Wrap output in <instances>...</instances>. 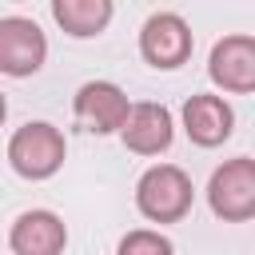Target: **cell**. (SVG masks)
Listing matches in <instances>:
<instances>
[{
  "instance_id": "cell-1",
  "label": "cell",
  "mask_w": 255,
  "mask_h": 255,
  "mask_svg": "<svg viewBox=\"0 0 255 255\" xmlns=\"http://www.w3.org/2000/svg\"><path fill=\"white\" fill-rule=\"evenodd\" d=\"M191 175L175 163H155L135 183V207L151 223H175L191 211Z\"/></svg>"
},
{
  "instance_id": "cell-2",
  "label": "cell",
  "mask_w": 255,
  "mask_h": 255,
  "mask_svg": "<svg viewBox=\"0 0 255 255\" xmlns=\"http://www.w3.org/2000/svg\"><path fill=\"white\" fill-rule=\"evenodd\" d=\"M64 155H68V143H64L60 128H52L48 120H32V124L16 128L12 139H8V163L24 179L56 175L64 167Z\"/></svg>"
},
{
  "instance_id": "cell-3",
  "label": "cell",
  "mask_w": 255,
  "mask_h": 255,
  "mask_svg": "<svg viewBox=\"0 0 255 255\" xmlns=\"http://www.w3.org/2000/svg\"><path fill=\"white\" fill-rule=\"evenodd\" d=\"M207 203L227 223L251 219L255 215V159L235 155L223 167H215L211 171V183H207Z\"/></svg>"
},
{
  "instance_id": "cell-4",
  "label": "cell",
  "mask_w": 255,
  "mask_h": 255,
  "mask_svg": "<svg viewBox=\"0 0 255 255\" xmlns=\"http://www.w3.org/2000/svg\"><path fill=\"white\" fill-rule=\"evenodd\" d=\"M48 60V36L28 16H4L0 20V72L4 76H36Z\"/></svg>"
},
{
  "instance_id": "cell-5",
  "label": "cell",
  "mask_w": 255,
  "mask_h": 255,
  "mask_svg": "<svg viewBox=\"0 0 255 255\" xmlns=\"http://www.w3.org/2000/svg\"><path fill=\"white\" fill-rule=\"evenodd\" d=\"M191 44H195L191 40V28L175 12H155L139 28V56L151 68H179V64H187Z\"/></svg>"
},
{
  "instance_id": "cell-6",
  "label": "cell",
  "mask_w": 255,
  "mask_h": 255,
  "mask_svg": "<svg viewBox=\"0 0 255 255\" xmlns=\"http://www.w3.org/2000/svg\"><path fill=\"white\" fill-rule=\"evenodd\" d=\"M128 108H131V104H128V96H124V88H116L112 80H92V84H84V88L76 92V104H72L80 128H88L92 135H112V131H120L124 120H128Z\"/></svg>"
},
{
  "instance_id": "cell-7",
  "label": "cell",
  "mask_w": 255,
  "mask_h": 255,
  "mask_svg": "<svg viewBox=\"0 0 255 255\" xmlns=\"http://www.w3.org/2000/svg\"><path fill=\"white\" fill-rule=\"evenodd\" d=\"M207 76L211 84H219L223 92H235V96H247L255 88V36H223L215 48H211V60H207Z\"/></svg>"
},
{
  "instance_id": "cell-8",
  "label": "cell",
  "mask_w": 255,
  "mask_h": 255,
  "mask_svg": "<svg viewBox=\"0 0 255 255\" xmlns=\"http://www.w3.org/2000/svg\"><path fill=\"white\" fill-rule=\"evenodd\" d=\"M171 135H175L171 112H167L163 104H151V100L131 104V108H128V120H124V128H120L124 147L135 151V155H159V151H167V147H171Z\"/></svg>"
},
{
  "instance_id": "cell-9",
  "label": "cell",
  "mask_w": 255,
  "mask_h": 255,
  "mask_svg": "<svg viewBox=\"0 0 255 255\" xmlns=\"http://www.w3.org/2000/svg\"><path fill=\"white\" fill-rule=\"evenodd\" d=\"M235 128V112L223 96H211V92H199L183 104V131L191 143L199 147H219Z\"/></svg>"
},
{
  "instance_id": "cell-10",
  "label": "cell",
  "mask_w": 255,
  "mask_h": 255,
  "mask_svg": "<svg viewBox=\"0 0 255 255\" xmlns=\"http://www.w3.org/2000/svg\"><path fill=\"white\" fill-rule=\"evenodd\" d=\"M12 251L16 255H60L64 243H68V227L56 211H24L16 223H12V235H8Z\"/></svg>"
},
{
  "instance_id": "cell-11",
  "label": "cell",
  "mask_w": 255,
  "mask_h": 255,
  "mask_svg": "<svg viewBox=\"0 0 255 255\" xmlns=\"http://www.w3.org/2000/svg\"><path fill=\"white\" fill-rule=\"evenodd\" d=\"M52 16L68 36L88 40V36H100L108 28L112 0H52Z\"/></svg>"
},
{
  "instance_id": "cell-12",
  "label": "cell",
  "mask_w": 255,
  "mask_h": 255,
  "mask_svg": "<svg viewBox=\"0 0 255 255\" xmlns=\"http://www.w3.org/2000/svg\"><path fill=\"white\" fill-rule=\"evenodd\" d=\"M116 255H175V247H171V239H167V235L139 227V231H128V235L120 239Z\"/></svg>"
},
{
  "instance_id": "cell-13",
  "label": "cell",
  "mask_w": 255,
  "mask_h": 255,
  "mask_svg": "<svg viewBox=\"0 0 255 255\" xmlns=\"http://www.w3.org/2000/svg\"><path fill=\"white\" fill-rule=\"evenodd\" d=\"M4 116H8V100H4V92H0V124H4Z\"/></svg>"
}]
</instances>
